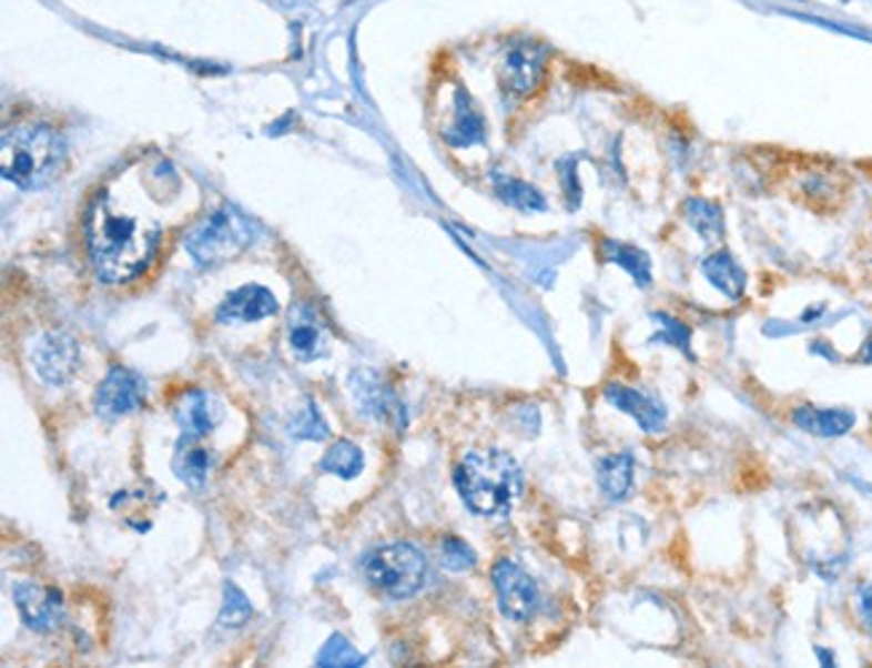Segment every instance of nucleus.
<instances>
[{"label":"nucleus","instance_id":"1","mask_svg":"<svg viewBox=\"0 0 872 668\" xmlns=\"http://www.w3.org/2000/svg\"><path fill=\"white\" fill-rule=\"evenodd\" d=\"M87 242L98 277L105 285H119L149 266L159 226L149 217L130 215L111 196L100 194L87 212Z\"/></svg>","mask_w":872,"mask_h":668},{"label":"nucleus","instance_id":"2","mask_svg":"<svg viewBox=\"0 0 872 668\" xmlns=\"http://www.w3.org/2000/svg\"><path fill=\"white\" fill-rule=\"evenodd\" d=\"M459 497L476 516H508L521 497L524 475L518 462L499 448L470 452L454 473Z\"/></svg>","mask_w":872,"mask_h":668},{"label":"nucleus","instance_id":"3","mask_svg":"<svg viewBox=\"0 0 872 668\" xmlns=\"http://www.w3.org/2000/svg\"><path fill=\"white\" fill-rule=\"evenodd\" d=\"M62 159V140L43 124L17 126L0 143V172L19 189H36Z\"/></svg>","mask_w":872,"mask_h":668},{"label":"nucleus","instance_id":"4","mask_svg":"<svg viewBox=\"0 0 872 668\" xmlns=\"http://www.w3.org/2000/svg\"><path fill=\"white\" fill-rule=\"evenodd\" d=\"M255 226L236 208H221L185 236V250L199 266H221L250 247Z\"/></svg>","mask_w":872,"mask_h":668},{"label":"nucleus","instance_id":"5","mask_svg":"<svg viewBox=\"0 0 872 668\" xmlns=\"http://www.w3.org/2000/svg\"><path fill=\"white\" fill-rule=\"evenodd\" d=\"M363 571L374 588L393 599L419 594L427 580V558L412 543H393L371 550L363 558Z\"/></svg>","mask_w":872,"mask_h":668},{"label":"nucleus","instance_id":"6","mask_svg":"<svg viewBox=\"0 0 872 668\" xmlns=\"http://www.w3.org/2000/svg\"><path fill=\"white\" fill-rule=\"evenodd\" d=\"M491 580L494 588H497L499 609H503L505 618L527 623L531 615L537 613V607H540V590H537L535 580H531L516 561L503 558V561L494 564Z\"/></svg>","mask_w":872,"mask_h":668},{"label":"nucleus","instance_id":"7","mask_svg":"<svg viewBox=\"0 0 872 668\" xmlns=\"http://www.w3.org/2000/svg\"><path fill=\"white\" fill-rule=\"evenodd\" d=\"M349 392L352 397H355L361 414L368 416V419L393 424L397 429L406 427L403 403L397 401L393 387H387L374 371H355V374L349 376Z\"/></svg>","mask_w":872,"mask_h":668},{"label":"nucleus","instance_id":"8","mask_svg":"<svg viewBox=\"0 0 872 668\" xmlns=\"http://www.w3.org/2000/svg\"><path fill=\"white\" fill-rule=\"evenodd\" d=\"M145 382L134 371L115 365L94 395V408L102 419H121L143 406Z\"/></svg>","mask_w":872,"mask_h":668},{"label":"nucleus","instance_id":"9","mask_svg":"<svg viewBox=\"0 0 872 668\" xmlns=\"http://www.w3.org/2000/svg\"><path fill=\"white\" fill-rule=\"evenodd\" d=\"M33 368L51 387H60L79 368V344L65 333H43L30 350Z\"/></svg>","mask_w":872,"mask_h":668},{"label":"nucleus","instance_id":"10","mask_svg":"<svg viewBox=\"0 0 872 668\" xmlns=\"http://www.w3.org/2000/svg\"><path fill=\"white\" fill-rule=\"evenodd\" d=\"M543 65L545 51L537 43H516V47L508 49L503 70H499L503 89L513 98H527L543 79Z\"/></svg>","mask_w":872,"mask_h":668},{"label":"nucleus","instance_id":"11","mask_svg":"<svg viewBox=\"0 0 872 668\" xmlns=\"http://www.w3.org/2000/svg\"><path fill=\"white\" fill-rule=\"evenodd\" d=\"M14 604L33 631H51L62 620V596L57 588H43L38 583H17L11 588Z\"/></svg>","mask_w":872,"mask_h":668},{"label":"nucleus","instance_id":"12","mask_svg":"<svg viewBox=\"0 0 872 668\" xmlns=\"http://www.w3.org/2000/svg\"><path fill=\"white\" fill-rule=\"evenodd\" d=\"M287 346L301 363H314V360L328 355V336L325 325L314 314L312 306L296 304L287 320Z\"/></svg>","mask_w":872,"mask_h":668},{"label":"nucleus","instance_id":"13","mask_svg":"<svg viewBox=\"0 0 872 668\" xmlns=\"http://www.w3.org/2000/svg\"><path fill=\"white\" fill-rule=\"evenodd\" d=\"M277 298L272 291L261 285H245L240 291L229 293L226 301L217 306L215 320L221 325L229 323H258V320L272 317L277 314Z\"/></svg>","mask_w":872,"mask_h":668},{"label":"nucleus","instance_id":"14","mask_svg":"<svg viewBox=\"0 0 872 668\" xmlns=\"http://www.w3.org/2000/svg\"><path fill=\"white\" fill-rule=\"evenodd\" d=\"M175 419L181 424L185 438L199 441V438H207L217 424H221L223 408L210 392L189 389L181 401H178Z\"/></svg>","mask_w":872,"mask_h":668},{"label":"nucleus","instance_id":"15","mask_svg":"<svg viewBox=\"0 0 872 668\" xmlns=\"http://www.w3.org/2000/svg\"><path fill=\"white\" fill-rule=\"evenodd\" d=\"M605 397L615 408L633 416L637 424L647 433H660L666 427V408L658 401H652L645 392L626 387V384H607Z\"/></svg>","mask_w":872,"mask_h":668},{"label":"nucleus","instance_id":"16","mask_svg":"<svg viewBox=\"0 0 872 668\" xmlns=\"http://www.w3.org/2000/svg\"><path fill=\"white\" fill-rule=\"evenodd\" d=\"M792 422L811 435H822V438H838V435H845L851 427H854L856 414L849 408L800 406L792 414Z\"/></svg>","mask_w":872,"mask_h":668},{"label":"nucleus","instance_id":"17","mask_svg":"<svg viewBox=\"0 0 872 668\" xmlns=\"http://www.w3.org/2000/svg\"><path fill=\"white\" fill-rule=\"evenodd\" d=\"M444 138H446V143L454 145V148H467V145L484 143V138H486L484 115L476 111L473 100L467 98L462 89L457 92V105H454V121L448 124Z\"/></svg>","mask_w":872,"mask_h":668},{"label":"nucleus","instance_id":"18","mask_svg":"<svg viewBox=\"0 0 872 668\" xmlns=\"http://www.w3.org/2000/svg\"><path fill=\"white\" fill-rule=\"evenodd\" d=\"M172 470L178 478L189 486H202L207 480L210 470H213V454L207 448L196 446L194 438H181L178 443L175 459H172Z\"/></svg>","mask_w":872,"mask_h":668},{"label":"nucleus","instance_id":"19","mask_svg":"<svg viewBox=\"0 0 872 668\" xmlns=\"http://www.w3.org/2000/svg\"><path fill=\"white\" fill-rule=\"evenodd\" d=\"M701 272L707 274V280L717 287L722 295L728 298H741L743 287H747V274L743 269L736 263V259L730 253H714L709 255L707 261L701 263Z\"/></svg>","mask_w":872,"mask_h":668},{"label":"nucleus","instance_id":"20","mask_svg":"<svg viewBox=\"0 0 872 668\" xmlns=\"http://www.w3.org/2000/svg\"><path fill=\"white\" fill-rule=\"evenodd\" d=\"M599 486L607 494V499L618 503L626 499L633 486V459L631 454H612V457L599 459Z\"/></svg>","mask_w":872,"mask_h":668},{"label":"nucleus","instance_id":"21","mask_svg":"<svg viewBox=\"0 0 872 668\" xmlns=\"http://www.w3.org/2000/svg\"><path fill=\"white\" fill-rule=\"evenodd\" d=\"M494 189H497V194L505 204H510V208L521 212H543L548 208V202H545L540 191H537L535 185L524 183V180L494 175Z\"/></svg>","mask_w":872,"mask_h":668},{"label":"nucleus","instance_id":"22","mask_svg":"<svg viewBox=\"0 0 872 668\" xmlns=\"http://www.w3.org/2000/svg\"><path fill=\"white\" fill-rule=\"evenodd\" d=\"M685 217H688L690 226L701 234V240L707 242L722 240L724 217H722V210L717 208L714 202H707V199H688V202H685Z\"/></svg>","mask_w":872,"mask_h":668},{"label":"nucleus","instance_id":"23","mask_svg":"<svg viewBox=\"0 0 872 668\" xmlns=\"http://www.w3.org/2000/svg\"><path fill=\"white\" fill-rule=\"evenodd\" d=\"M320 470L338 475V478L352 480L357 478L363 470V452L349 441H336L333 446L325 452V457L320 459Z\"/></svg>","mask_w":872,"mask_h":668},{"label":"nucleus","instance_id":"24","mask_svg":"<svg viewBox=\"0 0 872 668\" xmlns=\"http://www.w3.org/2000/svg\"><path fill=\"white\" fill-rule=\"evenodd\" d=\"M605 253H607L609 261L620 263L626 272H631L633 280H637V285H642V287L650 285V261H647V255L642 253V250H637L631 245H618V242L607 240Z\"/></svg>","mask_w":872,"mask_h":668},{"label":"nucleus","instance_id":"25","mask_svg":"<svg viewBox=\"0 0 872 668\" xmlns=\"http://www.w3.org/2000/svg\"><path fill=\"white\" fill-rule=\"evenodd\" d=\"M250 615H253V607H250L247 596L242 594L234 583H226V588H223V609L217 623H221L223 628H240L250 620Z\"/></svg>","mask_w":872,"mask_h":668},{"label":"nucleus","instance_id":"26","mask_svg":"<svg viewBox=\"0 0 872 668\" xmlns=\"http://www.w3.org/2000/svg\"><path fill=\"white\" fill-rule=\"evenodd\" d=\"M365 658L361 652L355 650V647L349 645V641L344 639V636H331L328 645L323 647L317 655V666L328 668V666H346V668H357L363 666Z\"/></svg>","mask_w":872,"mask_h":668},{"label":"nucleus","instance_id":"27","mask_svg":"<svg viewBox=\"0 0 872 668\" xmlns=\"http://www.w3.org/2000/svg\"><path fill=\"white\" fill-rule=\"evenodd\" d=\"M291 433L296 435V438L325 441V438H328V424L323 422V416H320L317 406H314V403L310 401L304 408L298 411L296 419L291 422Z\"/></svg>","mask_w":872,"mask_h":668},{"label":"nucleus","instance_id":"28","mask_svg":"<svg viewBox=\"0 0 872 668\" xmlns=\"http://www.w3.org/2000/svg\"><path fill=\"white\" fill-rule=\"evenodd\" d=\"M440 561H444L446 569L465 571L476 567V554H473V548L465 539L444 537V543H440Z\"/></svg>","mask_w":872,"mask_h":668},{"label":"nucleus","instance_id":"29","mask_svg":"<svg viewBox=\"0 0 872 668\" xmlns=\"http://www.w3.org/2000/svg\"><path fill=\"white\" fill-rule=\"evenodd\" d=\"M658 323H660V327H663V338L669 344H675V346H679V350H688V342H690V333H688V327H685L682 323H679V320H671V317H660L658 314Z\"/></svg>","mask_w":872,"mask_h":668},{"label":"nucleus","instance_id":"30","mask_svg":"<svg viewBox=\"0 0 872 668\" xmlns=\"http://www.w3.org/2000/svg\"><path fill=\"white\" fill-rule=\"evenodd\" d=\"M856 618L862 628L872 636V586H862L856 590Z\"/></svg>","mask_w":872,"mask_h":668}]
</instances>
